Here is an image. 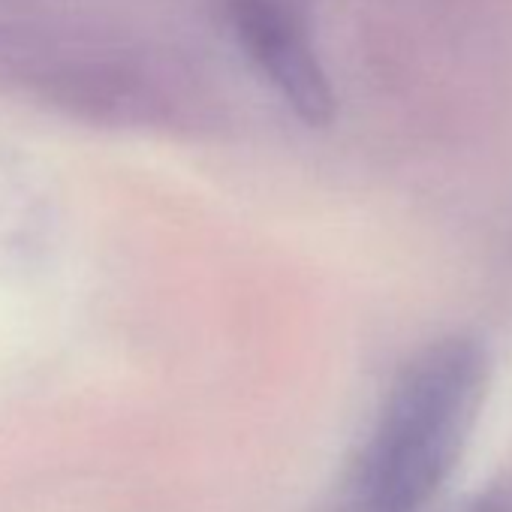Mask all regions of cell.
<instances>
[{"instance_id":"cell-1","label":"cell","mask_w":512,"mask_h":512,"mask_svg":"<svg viewBox=\"0 0 512 512\" xmlns=\"http://www.w3.org/2000/svg\"><path fill=\"white\" fill-rule=\"evenodd\" d=\"M488 377L491 359L476 338L425 347L395 380L341 512H428L467 449Z\"/></svg>"},{"instance_id":"cell-2","label":"cell","mask_w":512,"mask_h":512,"mask_svg":"<svg viewBox=\"0 0 512 512\" xmlns=\"http://www.w3.org/2000/svg\"><path fill=\"white\" fill-rule=\"evenodd\" d=\"M232 19L241 40L275 79L296 115L314 127L329 124L335 115L332 85L302 34L287 22V16L266 0H238Z\"/></svg>"},{"instance_id":"cell-3","label":"cell","mask_w":512,"mask_h":512,"mask_svg":"<svg viewBox=\"0 0 512 512\" xmlns=\"http://www.w3.org/2000/svg\"><path fill=\"white\" fill-rule=\"evenodd\" d=\"M464 512H512V476L485 488Z\"/></svg>"}]
</instances>
